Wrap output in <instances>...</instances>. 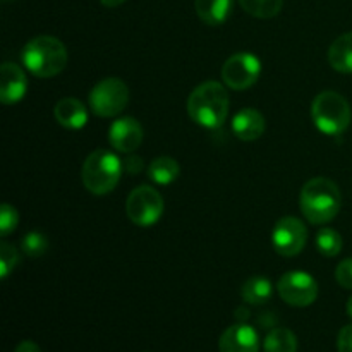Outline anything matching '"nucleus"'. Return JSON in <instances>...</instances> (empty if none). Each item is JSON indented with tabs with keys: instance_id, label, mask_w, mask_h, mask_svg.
Masks as SVG:
<instances>
[{
	"instance_id": "30",
	"label": "nucleus",
	"mask_w": 352,
	"mask_h": 352,
	"mask_svg": "<svg viewBox=\"0 0 352 352\" xmlns=\"http://www.w3.org/2000/svg\"><path fill=\"white\" fill-rule=\"evenodd\" d=\"M100 2H102L105 7H119L122 6L126 0H100Z\"/></svg>"
},
{
	"instance_id": "13",
	"label": "nucleus",
	"mask_w": 352,
	"mask_h": 352,
	"mask_svg": "<svg viewBox=\"0 0 352 352\" xmlns=\"http://www.w3.org/2000/svg\"><path fill=\"white\" fill-rule=\"evenodd\" d=\"M28 89V79L23 69L12 62L2 64V81H0V100L3 105H12L23 100Z\"/></svg>"
},
{
	"instance_id": "29",
	"label": "nucleus",
	"mask_w": 352,
	"mask_h": 352,
	"mask_svg": "<svg viewBox=\"0 0 352 352\" xmlns=\"http://www.w3.org/2000/svg\"><path fill=\"white\" fill-rule=\"evenodd\" d=\"M14 352H41V349L36 346V344L31 342V340H24V342H21L19 346L16 347V351Z\"/></svg>"
},
{
	"instance_id": "26",
	"label": "nucleus",
	"mask_w": 352,
	"mask_h": 352,
	"mask_svg": "<svg viewBox=\"0 0 352 352\" xmlns=\"http://www.w3.org/2000/svg\"><path fill=\"white\" fill-rule=\"evenodd\" d=\"M336 278L344 289H352V258L340 261L336 270Z\"/></svg>"
},
{
	"instance_id": "2",
	"label": "nucleus",
	"mask_w": 352,
	"mask_h": 352,
	"mask_svg": "<svg viewBox=\"0 0 352 352\" xmlns=\"http://www.w3.org/2000/svg\"><path fill=\"white\" fill-rule=\"evenodd\" d=\"M229 93L220 82L206 81L192 89L188 98V113L198 126L217 129L229 116Z\"/></svg>"
},
{
	"instance_id": "15",
	"label": "nucleus",
	"mask_w": 352,
	"mask_h": 352,
	"mask_svg": "<svg viewBox=\"0 0 352 352\" xmlns=\"http://www.w3.org/2000/svg\"><path fill=\"white\" fill-rule=\"evenodd\" d=\"M55 120L65 129H81L88 122L86 107L76 98H62L54 109Z\"/></svg>"
},
{
	"instance_id": "5",
	"label": "nucleus",
	"mask_w": 352,
	"mask_h": 352,
	"mask_svg": "<svg viewBox=\"0 0 352 352\" xmlns=\"http://www.w3.org/2000/svg\"><path fill=\"white\" fill-rule=\"evenodd\" d=\"M313 124L327 136H339L349 127L352 112L351 105L342 95L336 91H323L313 100Z\"/></svg>"
},
{
	"instance_id": "27",
	"label": "nucleus",
	"mask_w": 352,
	"mask_h": 352,
	"mask_svg": "<svg viewBox=\"0 0 352 352\" xmlns=\"http://www.w3.org/2000/svg\"><path fill=\"white\" fill-rule=\"evenodd\" d=\"M337 349H339V352H352V323L351 325L344 327L339 332Z\"/></svg>"
},
{
	"instance_id": "22",
	"label": "nucleus",
	"mask_w": 352,
	"mask_h": 352,
	"mask_svg": "<svg viewBox=\"0 0 352 352\" xmlns=\"http://www.w3.org/2000/svg\"><path fill=\"white\" fill-rule=\"evenodd\" d=\"M316 248L327 258H333L342 250V236L336 229H322L316 234Z\"/></svg>"
},
{
	"instance_id": "12",
	"label": "nucleus",
	"mask_w": 352,
	"mask_h": 352,
	"mask_svg": "<svg viewBox=\"0 0 352 352\" xmlns=\"http://www.w3.org/2000/svg\"><path fill=\"white\" fill-rule=\"evenodd\" d=\"M220 352H258L260 337L248 323H236L222 333L219 340Z\"/></svg>"
},
{
	"instance_id": "9",
	"label": "nucleus",
	"mask_w": 352,
	"mask_h": 352,
	"mask_svg": "<svg viewBox=\"0 0 352 352\" xmlns=\"http://www.w3.org/2000/svg\"><path fill=\"white\" fill-rule=\"evenodd\" d=\"M261 74V62L250 52H239L227 58L222 67V79L230 89L243 91L251 88Z\"/></svg>"
},
{
	"instance_id": "24",
	"label": "nucleus",
	"mask_w": 352,
	"mask_h": 352,
	"mask_svg": "<svg viewBox=\"0 0 352 352\" xmlns=\"http://www.w3.org/2000/svg\"><path fill=\"white\" fill-rule=\"evenodd\" d=\"M19 261V254H17L16 248L10 246L9 243L0 244V277L7 278L14 267Z\"/></svg>"
},
{
	"instance_id": "25",
	"label": "nucleus",
	"mask_w": 352,
	"mask_h": 352,
	"mask_svg": "<svg viewBox=\"0 0 352 352\" xmlns=\"http://www.w3.org/2000/svg\"><path fill=\"white\" fill-rule=\"evenodd\" d=\"M19 217H17V210L10 206L9 203H3L0 208V236L6 237L16 230Z\"/></svg>"
},
{
	"instance_id": "17",
	"label": "nucleus",
	"mask_w": 352,
	"mask_h": 352,
	"mask_svg": "<svg viewBox=\"0 0 352 352\" xmlns=\"http://www.w3.org/2000/svg\"><path fill=\"white\" fill-rule=\"evenodd\" d=\"M329 62L336 71L352 74V31L339 36L330 45Z\"/></svg>"
},
{
	"instance_id": "4",
	"label": "nucleus",
	"mask_w": 352,
	"mask_h": 352,
	"mask_svg": "<svg viewBox=\"0 0 352 352\" xmlns=\"http://www.w3.org/2000/svg\"><path fill=\"white\" fill-rule=\"evenodd\" d=\"M124 167L117 155L107 150H96L86 158L81 170V179L85 188L91 195H109L119 184Z\"/></svg>"
},
{
	"instance_id": "19",
	"label": "nucleus",
	"mask_w": 352,
	"mask_h": 352,
	"mask_svg": "<svg viewBox=\"0 0 352 352\" xmlns=\"http://www.w3.org/2000/svg\"><path fill=\"white\" fill-rule=\"evenodd\" d=\"M181 174V167L172 157H158L148 167V177L160 186L172 184Z\"/></svg>"
},
{
	"instance_id": "21",
	"label": "nucleus",
	"mask_w": 352,
	"mask_h": 352,
	"mask_svg": "<svg viewBox=\"0 0 352 352\" xmlns=\"http://www.w3.org/2000/svg\"><path fill=\"white\" fill-rule=\"evenodd\" d=\"M241 7L258 19H272L282 10L284 0H239Z\"/></svg>"
},
{
	"instance_id": "28",
	"label": "nucleus",
	"mask_w": 352,
	"mask_h": 352,
	"mask_svg": "<svg viewBox=\"0 0 352 352\" xmlns=\"http://www.w3.org/2000/svg\"><path fill=\"white\" fill-rule=\"evenodd\" d=\"M122 167H124V170L127 172V174H131V175L140 174V172L143 170V158L133 157V155H131V157H127L126 160H124Z\"/></svg>"
},
{
	"instance_id": "14",
	"label": "nucleus",
	"mask_w": 352,
	"mask_h": 352,
	"mask_svg": "<svg viewBox=\"0 0 352 352\" xmlns=\"http://www.w3.org/2000/svg\"><path fill=\"white\" fill-rule=\"evenodd\" d=\"M232 131L239 140L254 141L265 133V117L254 109H243L234 116Z\"/></svg>"
},
{
	"instance_id": "11",
	"label": "nucleus",
	"mask_w": 352,
	"mask_h": 352,
	"mask_svg": "<svg viewBox=\"0 0 352 352\" xmlns=\"http://www.w3.org/2000/svg\"><path fill=\"white\" fill-rule=\"evenodd\" d=\"M109 141L120 153H133L143 141V127L133 117H120L110 126Z\"/></svg>"
},
{
	"instance_id": "10",
	"label": "nucleus",
	"mask_w": 352,
	"mask_h": 352,
	"mask_svg": "<svg viewBox=\"0 0 352 352\" xmlns=\"http://www.w3.org/2000/svg\"><path fill=\"white\" fill-rule=\"evenodd\" d=\"M308 241L306 226L296 217H282L272 232V244L280 256H296L301 253Z\"/></svg>"
},
{
	"instance_id": "6",
	"label": "nucleus",
	"mask_w": 352,
	"mask_h": 352,
	"mask_svg": "<svg viewBox=\"0 0 352 352\" xmlns=\"http://www.w3.org/2000/svg\"><path fill=\"white\" fill-rule=\"evenodd\" d=\"M129 103V89L119 78H105L89 93V107L98 117H116Z\"/></svg>"
},
{
	"instance_id": "18",
	"label": "nucleus",
	"mask_w": 352,
	"mask_h": 352,
	"mask_svg": "<svg viewBox=\"0 0 352 352\" xmlns=\"http://www.w3.org/2000/svg\"><path fill=\"white\" fill-rule=\"evenodd\" d=\"M272 294H274V285L265 277H251L250 280L244 282L241 289L244 301L253 306L265 305L272 298Z\"/></svg>"
},
{
	"instance_id": "23",
	"label": "nucleus",
	"mask_w": 352,
	"mask_h": 352,
	"mask_svg": "<svg viewBox=\"0 0 352 352\" xmlns=\"http://www.w3.org/2000/svg\"><path fill=\"white\" fill-rule=\"evenodd\" d=\"M21 248L23 253L30 258H40L47 253L48 239L41 232H30L21 241Z\"/></svg>"
},
{
	"instance_id": "20",
	"label": "nucleus",
	"mask_w": 352,
	"mask_h": 352,
	"mask_svg": "<svg viewBox=\"0 0 352 352\" xmlns=\"http://www.w3.org/2000/svg\"><path fill=\"white\" fill-rule=\"evenodd\" d=\"M265 352H296L298 339L289 329H274L263 342Z\"/></svg>"
},
{
	"instance_id": "7",
	"label": "nucleus",
	"mask_w": 352,
	"mask_h": 352,
	"mask_svg": "<svg viewBox=\"0 0 352 352\" xmlns=\"http://www.w3.org/2000/svg\"><path fill=\"white\" fill-rule=\"evenodd\" d=\"M126 212L131 222L140 227H150L160 220L164 213V198L151 186L133 189L126 203Z\"/></svg>"
},
{
	"instance_id": "31",
	"label": "nucleus",
	"mask_w": 352,
	"mask_h": 352,
	"mask_svg": "<svg viewBox=\"0 0 352 352\" xmlns=\"http://www.w3.org/2000/svg\"><path fill=\"white\" fill-rule=\"evenodd\" d=\"M347 315L352 318V296L349 298V301H347Z\"/></svg>"
},
{
	"instance_id": "3",
	"label": "nucleus",
	"mask_w": 352,
	"mask_h": 352,
	"mask_svg": "<svg viewBox=\"0 0 352 352\" xmlns=\"http://www.w3.org/2000/svg\"><path fill=\"white\" fill-rule=\"evenodd\" d=\"M21 57H23V64L26 65L31 74L43 79L60 74L69 60L65 45L58 38L48 36V34L36 36L28 41L24 45Z\"/></svg>"
},
{
	"instance_id": "32",
	"label": "nucleus",
	"mask_w": 352,
	"mask_h": 352,
	"mask_svg": "<svg viewBox=\"0 0 352 352\" xmlns=\"http://www.w3.org/2000/svg\"><path fill=\"white\" fill-rule=\"evenodd\" d=\"M3 2H10V0H3Z\"/></svg>"
},
{
	"instance_id": "8",
	"label": "nucleus",
	"mask_w": 352,
	"mask_h": 352,
	"mask_svg": "<svg viewBox=\"0 0 352 352\" xmlns=\"http://www.w3.org/2000/svg\"><path fill=\"white\" fill-rule=\"evenodd\" d=\"M277 291L287 305L294 308H306L318 298V282L308 272L292 270L282 275Z\"/></svg>"
},
{
	"instance_id": "16",
	"label": "nucleus",
	"mask_w": 352,
	"mask_h": 352,
	"mask_svg": "<svg viewBox=\"0 0 352 352\" xmlns=\"http://www.w3.org/2000/svg\"><path fill=\"white\" fill-rule=\"evenodd\" d=\"M195 7L203 23L210 26H220L229 19L234 0H196Z\"/></svg>"
},
{
	"instance_id": "1",
	"label": "nucleus",
	"mask_w": 352,
	"mask_h": 352,
	"mask_svg": "<svg viewBox=\"0 0 352 352\" xmlns=\"http://www.w3.org/2000/svg\"><path fill=\"white\" fill-rule=\"evenodd\" d=\"M299 206L308 222L322 226L332 222L340 212L342 195L333 181L327 177H315L302 186Z\"/></svg>"
}]
</instances>
